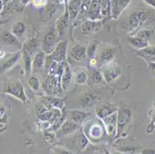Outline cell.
<instances>
[{
	"mask_svg": "<svg viewBox=\"0 0 155 154\" xmlns=\"http://www.w3.org/2000/svg\"><path fill=\"white\" fill-rule=\"evenodd\" d=\"M103 73H104L106 81L107 83H110L112 80L117 78L118 76L120 75L121 70L117 65L113 63V64H110L106 66L105 69L103 70Z\"/></svg>",
	"mask_w": 155,
	"mask_h": 154,
	"instance_id": "cell-1",
	"label": "cell"
},
{
	"mask_svg": "<svg viewBox=\"0 0 155 154\" xmlns=\"http://www.w3.org/2000/svg\"><path fill=\"white\" fill-rule=\"evenodd\" d=\"M130 117H131V112L129 109L123 108L120 110L117 117L118 132L120 133L123 132L124 128L129 123Z\"/></svg>",
	"mask_w": 155,
	"mask_h": 154,
	"instance_id": "cell-2",
	"label": "cell"
},
{
	"mask_svg": "<svg viewBox=\"0 0 155 154\" xmlns=\"http://www.w3.org/2000/svg\"><path fill=\"white\" fill-rule=\"evenodd\" d=\"M43 87L49 95L56 96L60 91V89L57 88V81L53 76H47V78L43 82Z\"/></svg>",
	"mask_w": 155,
	"mask_h": 154,
	"instance_id": "cell-3",
	"label": "cell"
},
{
	"mask_svg": "<svg viewBox=\"0 0 155 154\" xmlns=\"http://www.w3.org/2000/svg\"><path fill=\"white\" fill-rule=\"evenodd\" d=\"M53 60L56 62H62L67 57V42H60L55 48L51 54Z\"/></svg>",
	"mask_w": 155,
	"mask_h": 154,
	"instance_id": "cell-4",
	"label": "cell"
},
{
	"mask_svg": "<svg viewBox=\"0 0 155 154\" xmlns=\"http://www.w3.org/2000/svg\"><path fill=\"white\" fill-rule=\"evenodd\" d=\"M99 100V94L95 92H89L85 93L80 97V103L84 107L91 106L94 105L97 100Z\"/></svg>",
	"mask_w": 155,
	"mask_h": 154,
	"instance_id": "cell-5",
	"label": "cell"
},
{
	"mask_svg": "<svg viewBox=\"0 0 155 154\" xmlns=\"http://www.w3.org/2000/svg\"><path fill=\"white\" fill-rule=\"evenodd\" d=\"M102 27V24L100 21L87 20L83 23L82 30L84 33L91 34L100 30Z\"/></svg>",
	"mask_w": 155,
	"mask_h": 154,
	"instance_id": "cell-6",
	"label": "cell"
},
{
	"mask_svg": "<svg viewBox=\"0 0 155 154\" xmlns=\"http://www.w3.org/2000/svg\"><path fill=\"white\" fill-rule=\"evenodd\" d=\"M130 2V1H112L111 2V13L114 19L118 18L121 12L125 7Z\"/></svg>",
	"mask_w": 155,
	"mask_h": 154,
	"instance_id": "cell-7",
	"label": "cell"
},
{
	"mask_svg": "<svg viewBox=\"0 0 155 154\" xmlns=\"http://www.w3.org/2000/svg\"><path fill=\"white\" fill-rule=\"evenodd\" d=\"M69 16L68 11H66V13L62 15L58 20L56 21V30L60 36L63 35L65 31L67 30L69 26Z\"/></svg>",
	"mask_w": 155,
	"mask_h": 154,
	"instance_id": "cell-8",
	"label": "cell"
},
{
	"mask_svg": "<svg viewBox=\"0 0 155 154\" xmlns=\"http://www.w3.org/2000/svg\"><path fill=\"white\" fill-rule=\"evenodd\" d=\"M57 42V37H56V32L54 31L49 32L46 35L43 40V48L44 50L47 53H50L51 51L52 47L54 46Z\"/></svg>",
	"mask_w": 155,
	"mask_h": 154,
	"instance_id": "cell-9",
	"label": "cell"
},
{
	"mask_svg": "<svg viewBox=\"0 0 155 154\" xmlns=\"http://www.w3.org/2000/svg\"><path fill=\"white\" fill-rule=\"evenodd\" d=\"M101 13V5L100 2L98 1H93L92 3H91V5L89 7L88 12L87 15L91 20H96L101 18L100 16Z\"/></svg>",
	"mask_w": 155,
	"mask_h": 154,
	"instance_id": "cell-10",
	"label": "cell"
},
{
	"mask_svg": "<svg viewBox=\"0 0 155 154\" xmlns=\"http://www.w3.org/2000/svg\"><path fill=\"white\" fill-rule=\"evenodd\" d=\"M86 47L77 45L70 50V56L76 61H83L86 56Z\"/></svg>",
	"mask_w": 155,
	"mask_h": 154,
	"instance_id": "cell-11",
	"label": "cell"
},
{
	"mask_svg": "<svg viewBox=\"0 0 155 154\" xmlns=\"http://www.w3.org/2000/svg\"><path fill=\"white\" fill-rule=\"evenodd\" d=\"M81 1H70L69 3V8H68V13L69 16H70V19H74L77 18V15H78L79 12L80 11V8H81Z\"/></svg>",
	"mask_w": 155,
	"mask_h": 154,
	"instance_id": "cell-12",
	"label": "cell"
},
{
	"mask_svg": "<svg viewBox=\"0 0 155 154\" xmlns=\"http://www.w3.org/2000/svg\"><path fill=\"white\" fill-rule=\"evenodd\" d=\"M45 55L43 52L42 51H39V53L36 54V57H35L34 62H33V72L36 73V72L40 71L41 70H43V67H44L45 65Z\"/></svg>",
	"mask_w": 155,
	"mask_h": 154,
	"instance_id": "cell-13",
	"label": "cell"
},
{
	"mask_svg": "<svg viewBox=\"0 0 155 154\" xmlns=\"http://www.w3.org/2000/svg\"><path fill=\"white\" fill-rule=\"evenodd\" d=\"M9 92L12 93V94H13L15 97L22 100L23 102L26 101V97L25 95V93H24L23 88H22L20 83H17V84H14L12 86H10L9 88Z\"/></svg>",
	"mask_w": 155,
	"mask_h": 154,
	"instance_id": "cell-14",
	"label": "cell"
},
{
	"mask_svg": "<svg viewBox=\"0 0 155 154\" xmlns=\"http://www.w3.org/2000/svg\"><path fill=\"white\" fill-rule=\"evenodd\" d=\"M138 55L144 57L149 61L155 60V47H147L138 52Z\"/></svg>",
	"mask_w": 155,
	"mask_h": 154,
	"instance_id": "cell-15",
	"label": "cell"
},
{
	"mask_svg": "<svg viewBox=\"0 0 155 154\" xmlns=\"http://www.w3.org/2000/svg\"><path fill=\"white\" fill-rule=\"evenodd\" d=\"M115 53L111 48H105L101 53V59L104 63H110L114 59Z\"/></svg>",
	"mask_w": 155,
	"mask_h": 154,
	"instance_id": "cell-16",
	"label": "cell"
},
{
	"mask_svg": "<svg viewBox=\"0 0 155 154\" xmlns=\"http://www.w3.org/2000/svg\"><path fill=\"white\" fill-rule=\"evenodd\" d=\"M128 42H130V44L132 45L134 47L138 48V49H142L143 48H147L148 46V43L147 41L143 40V39H140V38L136 37H129L127 39Z\"/></svg>",
	"mask_w": 155,
	"mask_h": 154,
	"instance_id": "cell-17",
	"label": "cell"
},
{
	"mask_svg": "<svg viewBox=\"0 0 155 154\" xmlns=\"http://www.w3.org/2000/svg\"><path fill=\"white\" fill-rule=\"evenodd\" d=\"M116 110L117 109L114 108L111 106L104 105L97 111V115L99 116L100 117H101V118H106V117L112 115V113L115 112Z\"/></svg>",
	"mask_w": 155,
	"mask_h": 154,
	"instance_id": "cell-18",
	"label": "cell"
},
{
	"mask_svg": "<svg viewBox=\"0 0 155 154\" xmlns=\"http://www.w3.org/2000/svg\"><path fill=\"white\" fill-rule=\"evenodd\" d=\"M142 15H143V11H137L132 13L130 16V24L134 28L140 26Z\"/></svg>",
	"mask_w": 155,
	"mask_h": 154,
	"instance_id": "cell-19",
	"label": "cell"
},
{
	"mask_svg": "<svg viewBox=\"0 0 155 154\" xmlns=\"http://www.w3.org/2000/svg\"><path fill=\"white\" fill-rule=\"evenodd\" d=\"M117 114L114 113L113 115L109 116L104 118V121L105 123L107 124V128L109 133H111L114 131V127H115V124H116L117 120Z\"/></svg>",
	"mask_w": 155,
	"mask_h": 154,
	"instance_id": "cell-20",
	"label": "cell"
},
{
	"mask_svg": "<svg viewBox=\"0 0 155 154\" xmlns=\"http://www.w3.org/2000/svg\"><path fill=\"white\" fill-rule=\"evenodd\" d=\"M111 2L110 1H101L100 2L101 5V12L104 16H110L111 14Z\"/></svg>",
	"mask_w": 155,
	"mask_h": 154,
	"instance_id": "cell-21",
	"label": "cell"
},
{
	"mask_svg": "<svg viewBox=\"0 0 155 154\" xmlns=\"http://www.w3.org/2000/svg\"><path fill=\"white\" fill-rule=\"evenodd\" d=\"M79 128V126L77 125L75 123L72 122V121H67L64 123V125L63 126V134L67 135V134L70 133L75 131L76 129H77Z\"/></svg>",
	"mask_w": 155,
	"mask_h": 154,
	"instance_id": "cell-22",
	"label": "cell"
},
{
	"mask_svg": "<svg viewBox=\"0 0 155 154\" xmlns=\"http://www.w3.org/2000/svg\"><path fill=\"white\" fill-rule=\"evenodd\" d=\"M38 48V42L36 41V39H31L29 42H27L26 45H25V47H24V51L26 52V53H29V55H32L35 51Z\"/></svg>",
	"mask_w": 155,
	"mask_h": 154,
	"instance_id": "cell-23",
	"label": "cell"
},
{
	"mask_svg": "<svg viewBox=\"0 0 155 154\" xmlns=\"http://www.w3.org/2000/svg\"><path fill=\"white\" fill-rule=\"evenodd\" d=\"M70 80H71V73H70V68L68 66H66V69L64 70V73L63 74V78H62V85L64 90L67 89L68 85L70 84Z\"/></svg>",
	"mask_w": 155,
	"mask_h": 154,
	"instance_id": "cell-24",
	"label": "cell"
},
{
	"mask_svg": "<svg viewBox=\"0 0 155 154\" xmlns=\"http://www.w3.org/2000/svg\"><path fill=\"white\" fill-rule=\"evenodd\" d=\"M50 108H51L50 104H49L46 102L42 101L40 103L36 106V113H37V114L42 115V114L46 113V111L50 110Z\"/></svg>",
	"mask_w": 155,
	"mask_h": 154,
	"instance_id": "cell-25",
	"label": "cell"
},
{
	"mask_svg": "<svg viewBox=\"0 0 155 154\" xmlns=\"http://www.w3.org/2000/svg\"><path fill=\"white\" fill-rule=\"evenodd\" d=\"M153 34V29H143V30H140V32H138L137 35V37L140 38V39L147 42V39H150V36H151Z\"/></svg>",
	"mask_w": 155,
	"mask_h": 154,
	"instance_id": "cell-26",
	"label": "cell"
},
{
	"mask_svg": "<svg viewBox=\"0 0 155 154\" xmlns=\"http://www.w3.org/2000/svg\"><path fill=\"white\" fill-rule=\"evenodd\" d=\"M26 29V25H24L22 22H18L14 25L13 29H12V32L16 36H21L25 32Z\"/></svg>",
	"mask_w": 155,
	"mask_h": 154,
	"instance_id": "cell-27",
	"label": "cell"
},
{
	"mask_svg": "<svg viewBox=\"0 0 155 154\" xmlns=\"http://www.w3.org/2000/svg\"><path fill=\"white\" fill-rule=\"evenodd\" d=\"M87 113H84L83 112H79V111H72L71 112V118L74 122H81V121L86 118Z\"/></svg>",
	"mask_w": 155,
	"mask_h": 154,
	"instance_id": "cell-28",
	"label": "cell"
},
{
	"mask_svg": "<svg viewBox=\"0 0 155 154\" xmlns=\"http://www.w3.org/2000/svg\"><path fill=\"white\" fill-rule=\"evenodd\" d=\"M87 80V74L86 72L84 71H81L80 73H77V76H76V83L77 84L82 85L86 83Z\"/></svg>",
	"mask_w": 155,
	"mask_h": 154,
	"instance_id": "cell-29",
	"label": "cell"
},
{
	"mask_svg": "<svg viewBox=\"0 0 155 154\" xmlns=\"http://www.w3.org/2000/svg\"><path fill=\"white\" fill-rule=\"evenodd\" d=\"M29 84L33 91L36 92L39 90V80L34 76H32L29 80Z\"/></svg>",
	"mask_w": 155,
	"mask_h": 154,
	"instance_id": "cell-30",
	"label": "cell"
},
{
	"mask_svg": "<svg viewBox=\"0 0 155 154\" xmlns=\"http://www.w3.org/2000/svg\"><path fill=\"white\" fill-rule=\"evenodd\" d=\"M91 79L93 83H98L102 81V76L100 72H98L97 70H94L92 72V76H91Z\"/></svg>",
	"mask_w": 155,
	"mask_h": 154,
	"instance_id": "cell-31",
	"label": "cell"
},
{
	"mask_svg": "<svg viewBox=\"0 0 155 154\" xmlns=\"http://www.w3.org/2000/svg\"><path fill=\"white\" fill-rule=\"evenodd\" d=\"M96 49H97V45L94 44V43H92V44L90 45V46H89L88 49H87L88 56L91 58V59H93V56H94V54H95Z\"/></svg>",
	"mask_w": 155,
	"mask_h": 154,
	"instance_id": "cell-32",
	"label": "cell"
},
{
	"mask_svg": "<svg viewBox=\"0 0 155 154\" xmlns=\"http://www.w3.org/2000/svg\"><path fill=\"white\" fill-rule=\"evenodd\" d=\"M4 40H5L6 42H9V43H15V42H17L16 39H15L12 35H11L10 33L5 34Z\"/></svg>",
	"mask_w": 155,
	"mask_h": 154,
	"instance_id": "cell-33",
	"label": "cell"
},
{
	"mask_svg": "<svg viewBox=\"0 0 155 154\" xmlns=\"http://www.w3.org/2000/svg\"><path fill=\"white\" fill-rule=\"evenodd\" d=\"M143 154H155V150L152 149H147L143 151Z\"/></svg>",
	"mask_w": 155,
	"mask_h": 154,
	"instance_id": "cell-34",
	"label": "cell"
},
{
	"mask_svg": "<svg viewBox=\"0 0 155 154\" xmlns=\"http://www.w3.org/2000/svg\"><path fill=\"white\" fill-rule=\"evenodd\" d=\"M150 70L155 74V63H151L150 64Z\"/></svg>",
	"mask_w": 155,
	"mask_h": 154,
	"instance_id": "cell-35",
	"label": "cell"
},
{
	"mask_svg": "<svg viewBox=\"0 0 155 154\" xmlns=\"http://www.w3.org/2000/svg\"><path fill=\"white\" fill-rule=\"evenodd\" d=\"M146 2H148V4H150L155 8V1H146Z\"/></svg>",
	"mask_w": 155,
	"mask_h": 154,
	"instance_id": "cell-36",
	"label": "cell"
}]
</instances>
